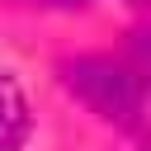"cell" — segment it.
I'll return each instance as SVG.
<instances>
[{
  "instance_id": "1",
  "label": "cell",
  "mask_w": 151,
  "mask_h": 151,
  "mask_svg": "<svg viewBox=\"0 0 151 151\" xmlns=\"http://www.w3.org/2000/svg\"><path fill=\"white\" fill-rule=\"evenodd\" d=\"M66 85L80 104H90L104 123L123 127V132H137L142 127V109H146V90L142 80L132 76L127 61L118 57H76L66 61Z\"/></svg>"
},
{
  "instance_id": "2",
  "label": "cell",
  "mask_w": 151,
  "mask_h": 151,
  "mask_svg": "<svg viewBox=\"0 0 151 151\" xmlns=\"http://www.w3.org/2000/svg\"><path fill=\"white\" fill-rule=\"evenodd\" d=\"M28 127H33V118H28L24 90L9 76H0V151H19L24 137H28Z\"/></svg>"
},
{
  "instance_id": "3",
  "label": "cell",
  "mask_w": 151,
  "mask_h": 151,
  "mask_svg": "<svg viewBox=\"0 0 151 151\" xmlns=\"http://www.w3.org/2000/svg\"><path fill=\"white\" fill-rule=\"evenodd\" d=\"M123 61L132 66V76L142 80V90L151 94V28H137V33H127V47H123Z\"/></svg>"
},
{
  "instance_id": "4",
  "label": "cell",
  "mask_w": 151,
  "mask_h": 151,
  "mask_svg": "<svg viewBox=\"0 0 151 151\" xmlns=\"http://www.w3.org/2000/svg\"><path fill=\"white\" fill-rule=\"evenodd\" d=\"M24 5H47V9H71V5H90V0H24Z\"/></svg>"
}]
</instances>
